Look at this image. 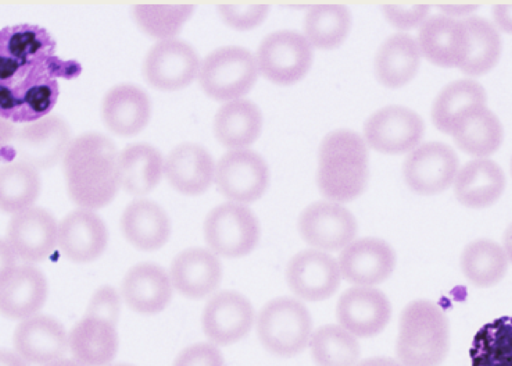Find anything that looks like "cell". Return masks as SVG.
Returning <instances> with one entry per match:
<instances>
[{"label": "cell", "instance_id": "obj_11", "mask_svg": "<svg viewBox=\"0 0 512 366\" xmlns=\"http://www.w3.org/2000/svg\"><path fill=\"white\" fill-rule=\"evenodd\" d=\"M201 62L188 43L173 38L161 40L148 51L143 74L154 88L175 91L188 86L198 76Z\"/></svg>", "mask_w": 512, "mask_h": 366}, {"label": "cell", "instance_id": "obj_39", "mask_svg": "<svg viewBox=\"0 0 512 366\" xmlns=\"http://www.w3.org/2000/svg\"><path fill=\"white\" fill-rule=\"evenodd\" d=\"M471 366H512V317L482 326L470 348Z\"/></svg>", "mask_w": 512, "mask_h": 366}, {"label": "cell", "instance_id": "obj_53", "mask_svg": "<svg viewBox=\"0 0 512 366\" xmlns=\"http://www.w3.org/2000/svg\"><path fill=\"white\" fill-rule=\"evenodd\" d=\"M45 366H82L75 360L71 359H58L56 361H53L51 363L46 364Z\"/></svg>", "mask_w": 512, "mask_h": 366}, {"label": "cell", "instance_id": "obj_46", "mask_svg": "<svg viewBox=\"0 0 512 366\" xmlns=\"http://www.w3.org/2000/svg\"><path fill=\"white\" fill-rule=\"evenodd\" d=\"M120 312V298L110 286H102L95 291L88 304L86 315L107 319L116 324Z\"/></svg>", "mask_w": 512, "mask_h": 366}, {"label": "cell", "instance_id": "obj_30", "mask_svg": "<svg viewBox=\"0 0 512 366\" xmlns=\"http://www.w3.org/2000/svg\"><path fill=\"white\" fill-rule=\"evenodd\" d=\"M126 240L142 251H154L166 244L171 233L170 220L157 203L136 199L124 209L120 220Z\"/></svg>", "mask_w": 512, "mask_h": 366}, {"label": "cell", "instance_id": "obj_13", "mask_svg": "<svg viewBox=\"0 0 512 366\" xmlns=\"http://www.w3.org/2000/svg\"><path fill=\"white\" fill-rule=\"evenodd\" d=\"M364 137L373 149L387 154L412 150L424 133L422 118L413 110L389 105L374 112L364 124Z\"/></svg>", "mask_w": 512, "mask_h": 366}, {"label": "cell", "instance_id": "obj_3", "mask_svg": "<svg viewBox=\"0 0 512 366\" xmlns=\"http://www.w3.org/2000/svg\"><path fill=\"white\" fill-rule=\"evenodd\" d=\"M368 151L363 138L348 129L328 133L318 151L317 185L321 194L336 203L360 196L368 181Z\"/></svg>", "mask_w": 512, "mask_h": 366}, {"label": "cell", "instance_id": "obj_34", "mask_svg": "<svg viewBox=\"0 0 512 366\" xmlns=\"http://www.w3.org/2000/svg\"><path fill=\"white\" fill-rule=\"evenodd\" d=\"M262 114L248 99L226 102L216 112L214 134L217 140L231 150L245 149L255 142L261 132Z\"/></svg>", "mask_w": 512, "mask_h": 366}, {"label": "cell", "instance_id": "obj_19", "mask_svg": "<svg viewBox=\"0 0 512 366\" xmlns=\"http://www.w3.org/2000/svg\"><path fill=\"white\" fill-rule=\"evenodd\" d=\"M338 264L342 278L349 283L374 287L392 274L396 255L384 240L366 237L354 240L342 249Z\"/></svg>", "mask_w": 512, "mask_h": 366}, {"label": "cell", "instance_id": "obj_21", "mask_svg": "<svg viewBox=\"0 0 512 366\" xmlns=\"http://www.w3.org/2000/svg\"><path fill=\"white\" fill-rule=\"evenodd\" d=\"M47 294L44 274L30 264L0 273V310L9 319L34 316L43 307Z\"/></svg>", "mask_w": 512, "mask_h": 366}, {"label": "cell", "instance_id": "obj_4", "mask_svg": "<svg viewBox=\"0 0 512 366\" xmlns=\"http://www.w3.org/2000/svg\"><path fill=\"white\" fill-rule=\"evenodd\" d=\"M449 343V321L438 304L421 299L403 309L396 341V355L403 366H439Z\"/></svg>", "mask_w": 512, "mask_h": 366}, {"label": "cell", "instance_id": "obj_55", "mask_svg": "<svg viewBox=\"0 0 512 366\" xmlns=\"http://www.w3.org/2000/svg\"><path fill=\"white\" fill-rule=\"evenodd\" d=\"M511 173H512V159H511Z\"/></svg>", "mask_w": 512, "mask_h": 366}, {"label": "cell", "instance_id": "obj_37", "mask_svg": "<svg viewBox=\"0 0 512 366\" xmlns=\"http://www.w3.org/2000/svg\"><path fill=\"white\" fill-rule=\"evenodd\" d=\"M41 181L37 169L17 160L0 170V208L15 214L32 207L39 196Z\"/></svg>", "mask_w": 512, "mask_h": 366}, {"label": "cell", "instance_id": "obj_52", "mask_svg": "<svg viewBox=\"0 0 512 366\" xmlns=\"http://www.w3.org/2000/svg\"><path fill=\"white\" fill-rule=\"evenodd\" d=\"M503 249L508 261L512 263V223L506 228L503 236Z\"/></svg>", "mask_w": 512, "mask_h": 366}, {"label": "cell", "instance_id": "obj_26", "mask_svg": "<svg viewBox=\"0 0 512 366\" xmlns=\"http://www.w3.org/2000/svg\"><path fill=\"white\" fill-rule=\"evenodd\" d=\"M170 275L153 263L133 266L124 276L121 294L126 305L141 314H156L162 311L172 297Z\"/></svg>", "mask_w": 512, "mask_h": 366}, {"label": "cell", "instance_id": "obj_10", "mask_svg": "<svg viewBox=\"0 0 512 366\" xmlns=\"http://www.w3.org/2000/svg\"><path fill=\"white\" fill-rule=\"evenodd\" d=\"M357 221L340 203L318 201L307 206L298 219L302 239L321 251L342 250L357 234Z\"/></svg>", "mask_w": 512, "mask_h": 366}, {"label": "cell", "instance_id": "obj_2", "mask_svg": "<svg viewBox=\"0 0 512 366\" xmlns=\"http://www.w3.org/2000/svg\"><path fill=\"white\" fill-rule=\"evenodd\" d=\"M119 153L105 135L89 132L74 138L64 156L63 170L70 199L80 208L108 205L119 187Z\"/></svg>", "mask_w": 512, "mask_h": 366}, {"label": "cell", "instance_id": "obj_5", "mask_svg": "<svg viewBox=\"0 0 512 366\" xmlns=\"http://www.w3.org/2000/svg\"><path fill=\"white\" fill-rule=\"evenodd\" d=\"M256 332L262 346L278 357H293L309 345L312 318L306 306L291 297L267 302L256 317Z\"/></svg>", "mask_w": 512, "mask_h": 366}, {"label": "cell", "instance_id": "obj_15", "mask_svg": "<svg viewBox=\"0 0 512 366\" xmlns=\"http://www.w3.org/2000/svg\"><path fill=\"white\" fill-rule=\"evenodd\" d=\"M255 319L250 301L232 290L214 294L202 313V328L211 343L226 346L243 339L252 329Z\"/></svg>", "mask_w": 512, "mask_h": 366}, {"label": "cell", "instance_id": "obj_23", "mask_svg": "<svg viewBox=\"0 0 512 366\" xmlns=\"http://www.w3.org/2000/svg\"><path fill=\"white\" fill-rule=\"evenodd\" d=\"M13 345L17 354L34 365H46L61 359L69 346L64 327L46 315L22 320L14 331Z\"/></svg>", "mask_w": 512, "mask_h": 366}, {"label": "cell", "instance_id": "obj_25", "mask_svg": "<svg viewBox=\"0 0 512 366\" xmlns=\"http://www.w3.org/2000/svg\"><path fill=\"white\" fill-rule=\"evenodd\" d=\"M214 160L202 146L183 143L164 160V175L178 192L195 196L204 193L215 178Z\"/></svg>", "mask_w": 512, "mask_h": 366}, {"label": "cell", "instance_id": "obj_33", "mask_svg": "<svg viewBox=\"0 0 512 366\" xmlns=\"http://www.w3.org/2000/svg\"><path fill=\"white\" fill-rule=\"evenodd\" d=\"M164 174L161 153L147 143L126 146L118 156L120 187L127 193L141 196L152 191Z\"/></svg>", "mask_w": 512, "mask_h": 366}, {"label": "cell", "instance_id": "obj_12", "mask_svg": "<svg viewBox=\"0 0 512 366\" xmlns=\"http://www.w3.org/2000/svg\"><path fill=\"white\" fill-rule=\"evenodd\" d=\"M341 279L338 260L314 248L296 253L286 268V281L291 291L309 302L331 297L337 291Z\"/></svg>", "mask_w": 512, "mask_h": 366}, {"label": "cell", "instance_id": "obj_45", "mask_svg": "<svg viewBox=\"0 0 512 366\" xmlns=\"http://www.w3.org/2000/svg\"><path fill=\"white\" fill-rule=\"evenodd\" d=\"M173 366H224V358L215 344L202 342L183 349Z\"/></svg>", "mask_w": 512, "mask_h": 366}, {"label": "cell", "instance_id": "obj_27", "mask_svg": "<svg viewBox=\"0 0 512 366\" xmlns=\"http://www.w3.org/2000/svg\"><path fill=\"white\" fill-rule=\"evenodd\" d=\"M101 114L111 132L129 137L146 127L151 115V104L141 88L123 83L112 87L105 94Z\"/></svg>", "mask_w": 512, "mask_h": 366}, {"label": "cell", "instance_id": "obj_16", "mask_svg": "<svg viewBox=\"0 0 512 366\" xmlns=\"http://www.w3.org/2000/svg\"><path fill=\"white\" fill-rule=\"evenodd\" d=\"M13 141L19 160L37 170L46 169L64 156L71 142L70 130L61 117L47 115L16 129Z\"/></svg>", "mask_w": 512, "mask_h": 366}, {"label": "cell", "instance_id": "obj_38", "mask_svg": "<svg viewBox=\"0 0 512 366\" xmlns=\"http://www.w3.org/2000/svg\"><path fill=\"white\" fill-rule=\"evenodd\" d=\"M310 351L317 366H356L360 357L357 337L342 326L327 324L312 333Z\"/></svg>", "mask_w": 512, "mask_h": 366}, {"label": "cell", "instance_id": "obj_18", "mask_svg": "<svg viewBox=\"0 0 512 366\" xmlns=\"http://www.w3.org/2000/svg\"><path fill=\"white\" fill-rule=\"evenodd\" d=\"M27 264L44 261L58 244V225L50 212L30 207L13 214L5 239Z\"/></svg>", "mask_w": 512, "mask_h": 366}, {"label": "cell", "instance_id": "obj_51", "mask_svg": "<svg viewBox=\"0 0 512 366\" xmlns=\"http://www.w3.org/2000/svg\"><path fill=\"white\" fill-rule=\"evenodd\" d=\"M356 366H403L398 360H395L390 357H370L367 359H364Z\"/></svg>", "mask_w": 512, "mask_h": 366}, {"label": "cell", "instance_id": "obj_50", "mask_svg": "<svg viewBox=\"0 0 512 366\" xmlns=\"http://www.w3.org/2000/svg\"><path fill=\"white\" fill-rule=\"evenodd\" d=\"M0 366H28L27 362L19 355L11 351L1 350Z\"/></svg>", "mask_w": 512, "mask_h": 366}, {"label": "cell", "instance_id": "obj_8", "mask_svg": "<svg viewBox=\"0 0 512 366\" xmlns=\"http://www.w3.org/2000/svg\"><path fill=\"white\" fill-rule=\"evenodd\" d=\"M313 52L305 36L293 30H279L268 34L260 43L256 62L258 70L269 81L291 85L309 71Z\"/></svg>", "mask_w": 512, "mask_h": 366}, {"label": "cell", "instance_id": "obj_32", "mask_svg": "<svg viewBox=\"0 0 512 366\" xmlns=\"http://www.w3.org/2000/svg\"><path fill=\"white\" fill-rule=\"evenodd\" d=\"M420 53L414 37L404 32L392 34L376 53L374 68L377 79L389 88L407 84L417 73Z\"/></svg>", "mask_w": 512, "mask_h": 366}, {"label": "cell", "instance_id": "obj_1", "mask_svg": "<svg viewBox=\"0 0 512 366\" xmlns=\"http://www.w3.org/2000/svg\"><path fill=\"white\" fill-rule=\"evenodd\" d=\"M81 72L76 61L56 55V42L37 25L17 24L0 32L1 118L30 123L48 115L59 95V79Z\"/></svg>", "mask_w": 512, "mask_h": 366}, {"label": "cell", "instance_id": "obj_36", "mask_svg": "<svg viewBox=\"0 0 512 366\" xmlns=\"http://www.w3.org/2000/svg\"><path fill=\"white\" fill-rule=\"evenodd\" d=\"M351 27L348 8L341 4H316L304 18L305 38L317 49H334L346 39Z\"/></svg>", "mask_w": 512, "mask_h": 366}, {"label": "cell", "instance_id": "obj_31", "mask_svg": "<svg viewBox=\"0 0 512 366\" xmlns=\"http://www.w3.org/2000/svg\"><path fill=\"white\" fill-rule=\"evenodd\" d=\"M505 188L501 167L490 159L478 158L466 163L456 174L454 193L469 208H485L495 203Z\"/></svg>", "mask_w": 512, "mask_h": 366}, {"label": "cell", "instance_id": "obj_44", "mask_svg": "<svg viewBox=\"0 0 512 366\" xmlns=\"http://www.w3.org/2000/svg\"><path fill=\"white\" fill-rule=\"evenodd\" d=\"M382 11L391 25L398 29H410L422 24L429 12L423 3H385Z\"/></svg>", "mask_w": 512, "mask_h": 366}, {"label": "cell", "instance_id": "obj_54", "mask_svg": "<svg viewBox=\"0 0 512 366\" xmlns=\"http://www.w3.org/2000/svg\"><path fill=\"white\" fill-rule=\"evenodd\" d=\"M114 366H132V365H129V364H116Z\"/></svg>", "mask_w": 512, "mask_h": 366}, {"label": "cell", "instance_id": "obj_41", "mask_svg": "<svg viewBox=\"0 0 512 366\" xmlns=\"http://www.w3.org/2000/svg\"><path fill=\"white\" fill-rule=\"evenodd\" d=\"M194 6L181 4L139 3L132 7L137 26L147 35L161 40L175 38L191 17Z\"/></svg>", "mask_w": 512, "mask_h": 366}, {"label": "cell", "instance_id": "obj_43", "mask_svg": "<svg viewBox=\"0 0 512 366\" xmlns=\"http://www.w3.org/2000/svg\"><path fill=\"white\" fill-rule=\"evenodd\" d=\"M268 11L266 3L222 2L218 5L222 20L237 30H250L260 25Z\"/></svg>", "mask_w": 512, "mask_h": 366}, {"label": "cell", "instance_id": "obj_9", "mask_svg": "<svg viewBox=\"0 0 512 366\" xmlns=\"http://www.w3.org/2000/svg\"><path fill=\"white\" fill-rule=\"evenodd\" d=\"M214 181L219 192L231 202L248 204L265 193L269 169L264 159L252 150H230L217 162Z\"/></svg>", "mask_w": 512, "mask_h": 366}, {"label": "cell", "instance_id": "obj_14", "mask_svg": "<svg viewBox=\"0 0 512 366\" xmlns=\"http://www.w3.org/2000/svg\"><path fill=\"white\" fill-rule=\"evenodd\" d=\"M458 158L454 150L441 142H427L414 149L403 164L408 187L421 195L444 191L455 180Z\"/></svg>", "mask_w": 512, "mask_h": 366}, {"label": "cell", "instance_id": "obj_17", "mask_svg": "<svg viewBox=\"0 0 512 366\" xmlns=\"http://www.w3.org/2000/svg\"><path fill=\"white\" fill-rule=\"evenodd\" d=\"M391 314L390 301L375 287L353 286L341 294L336 305L338 324L360 338L381 333Z\"/></svg>", "mask_w": 512, "mask_h": 366}, {"label": "cell", "instance_id": "obj_47", "mask_svg": "<svg viewBox=\"0 0 512 366\" xmlns=\"http://www.w3.org/2000/svg\"><path fill=\"white\" fill-rule=\"evenodd\" d=\"M492 14L498 28L512 34V3L495 5Z\"/></svg>", "mask_w": 512, "mask_h": 366}, {"label": "cell", "instance_id": "obj_24", "mask_svg": "<svg viewBox=\"0 0 512 366\" xmlns=\"http://www.w3.org/2000/svg\"><path fill=\"white\" fill-rule=\"evenodd\" d=\"M170 279L181 295L189 299H202L218 288L222 279V265L211 250L189 248L172 261Z\"/></svg>", "mask_w": 512, "mask_h": 366}, {"label": "cell", "instance_id": "obj_29", "mask_svg": "<svg viewBox=\"0 0 512 366\" xmlns=\"http://www.w3.org/2000/svg\"><path fill=\"white\" fill-rule=\"evenodd\" d=\"M449 133L461 150L476 157L494 153L503 138L500 121L485 104L470 106L457 115Z\"/></svg>", "mask_w": 512, "mask_h": 366}, {"label": "cell", "instance_id": "obj_22", "mask_svg": "<svg viewBox=\"0 0 512 366\" xmlns=\"http://www.w3.org/2000/svg\"><path fill=\"white\" fill-rule=\"evenodd\" d=\"M108 232L92 210L76 209L58 224V246L63 255L77 263L96 260L105 250Z\"/></svg>", "mask_w": 512, "mask_h": 366}, {"label": "cell", "instance_id": "obj_7", "mask_svg": "<svg viewBox=\"0 0 512 366\" xmlns=\"http://www.w3.org/2000/svg\"><path fill=\"white\" fill-rule=\"evenodd\" d=\"M203 230L210 250L226 258L248 255L260 239V225L254 213L235 202L214 207L205 218Z\"/></svg>", "mask_w": 512, "mask_h": 366}, {"label": "cell", "instance_id": "obj_20", "mask_svg": "<svg viewBox=\"0 0 512 366\" xmlns=\"http://www.w3.org/2000/svg\"><path fill=\"white\" fill-rule=\"evenodd\" d=\"M420 52L431 63L442 67H461L470 47L469 33L463 21L444 14L427 18L419 29Z\"/></svg>", "mask_w": 512, "mask_h": 366}, {"label": "cell", "instance_id": "obj_40", "mask_svg": "<svg viewBox=\"0 0 512 366\" xmlns=\"http://www.w3.org/2000/svg\"><path fill=\"white\" fill-rule=\"evenodd\" d=\"M470 39L469 53L460 70L472 76L489 71L497 63L501 52V39L497 29L486 19L469 16L462 20Z\"/></svg>", "mask_w": 512, "mask_h": 366}, {"label": "cell", "instance_id": "obj_28", "mask_svg": "<svg viewBox=\"0 0 512 366\" xmlns=\"http://www.w3.org/2000/svg\"><path fill=\"white\" fill-rule=\"evenodd\" d=\"M68 345L75 361L82 366H107L118 349L115 323L85 314L71 329Z\"/></svg>", "mask_w": 512, "mask_h": 366}, {"label": "cell", "instance_id": "obj_6", "mask_svg": "<svg viewBox=\"0 0 512 366\" xmlns=\"http://www.w3.org/2000/svg\"><path fill=\"white\" fill-rule=\"evenodd\" d=\"M258 66L253 54L240 46L213 50L201 62L198 81L202 90L217 101H233L254 86Z\"/></svg>", "mask_w": 512, "mask_h": 366}, {"label": "cell", "instance_id": "obj_49", "mask_svg": "<svg viewBox=\"0 0 512 366\" xmlns=\"http://www.w3.org/2000/svg\"><path fill=\"white\" fill-rule=\"evenodd\" d=\"M477 8L474 4H440L439 9L442 10L446 16H462L473 12Z\"/></svg>", "mask_w": 512, "mask_h": 366}, {"label": "cell", "instance_id": "obj_48", "mask_svg": "<svg viewBox=\"0 0 512 366\" xmlns=\"http://www.w3.org/2000/svg\"><path fill=\"white\" fill-rule=\"evenodd\" d=\"M0 260H1V266H0V273L5 272L13 267L16 266L15 260L16 255L12 248L9 246L6 240L1 241L0 245Z\"/></svg>", "mask_w": 512, "mask_h": 366}, {"label": "cell", "instance_id": "obj_35", "mask_svg": "<svg viewBox=\"0 0 512 366\" xmlns=\"http://www.w3.org/2000/svg\"><path fill=\"white\" fill-rule=\"evenodd\" d=\"M508 262L503 247L489 239L469 243L460 257L463 275L473 286L480 288L500 282L507 272Z\"/></svg>", "mask_w": 512, "mask_h": 366}, {"label": "cell", "instance_id": "obj_42", "mask_svg": "<svg viewBox=\"0 0 512 366\" xmlns=\"http://www.w3.org/2000/svg\"><path fill=\"white\" fill-rule=\"evenodd\" d=\"M484 88L472 79H460L445 86L434 100L431 117L440 131L449 133L454 119L468 107L485 104Z\"/></svg>", "mask_w": 512, "mask_h": 366}]
</instances>
